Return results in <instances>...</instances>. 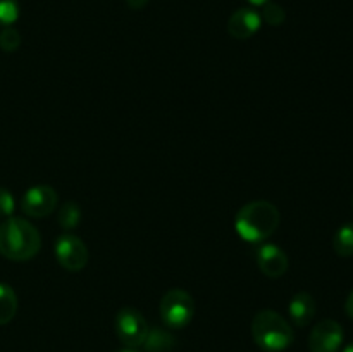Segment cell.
Masks as SVG:
<instances>
[{
	"instance_id": "cell-1",
	"label": "cell",
	"mask_w": 353,
	"mask_h": 352,
	"mask_svg": "<svg viewBox=\"0 0 353 352\" xmlns=\"http://www.w3.org/2000/svg\"><path fill=\"white\" fill-rule=\"evenodd\" d=\"M279 223H281V214L274 204L268 200H252L240 207L236 213L234 230L241 240L261 244L276 233Z\"/></svg>"
},
{
	"instance_id": "cell-2",
	"label": "cell",
	"mask_w": 353,
	"mask_h": 352,
	"mask_svg": "<svg viewBox=\"0 0 353 352\" xmlns=\"http://www.w3.org/2000/svg\"><path fill=\"white\" fill-rule=\"evenodd\" d=\"M40 231L23 217H6L0 223V254L9 261H30L40 252Z\"/></svg>"
},
{
	"instance_id": "cell-3",
	"label": "cell",
	"mask_w": 353,
	"mask_h": 352,
	"mask_svg": "<svg viewBox=\"0 0 353 352\" xmlns=\"http://www.w3.org/2000/svg\"><path fill=\"white\" fill-rule=\"evenodd\" d=\"M252 337L264 352H283L293 344L295 331L278 311L262 309L252 321Z\"/></svg>"
},
{
	"instance_id": "cell-4",
	"label": "cell",
	"mask_w": 353,
	"mask_h": 352,
	"mask_svg": "<svg viewBox=\"0 0 353 352\" xmlns=\"http://www.w3.org/2000/svg\"><path fill=\"white\" fill-rule=\"evenodd\" d=\"M159 313L165 326L179 330L192 323L193 314H195V302L186 290L171 289L162 295Z\"/></svg>"
},
{
	"instance_id": "cell-5",
	"label": "cell",
	"mask_w": 353,
	"mask_h": 352,
	"mask_svg": "<svg viewBox=\"0 0 353 352\" xmlns=\"http://www.w3.org/2000/svg\"><path fill=\"white\" fill-rule=\"evenodd\" d=\"M55 259L69 273H78L86 268L90 259L88 247L78 235L65 231L55 242Z\"/></svg>"
},
{
	"instance_id": "cell-6",
	"label": "cell",
	"mask_w": 353,
	"mask_h": 352,
	"mask_svg": "<svg viewBox=\"0 0 353 352\" xmlns=\"http://www.w3.org/2000/svg\"><path fill=\"white\" fill-rule=\"evenodd\" d=\"M116 333L124 347H141L148 333V324L143 314L134 307L119 309L116 316Z\"/></svg>"
},
{
	"instance_id": "cell-7",
	"label": "cell",
	"mask_w": 353,
	"mask_h": 352,
	"mask_svg": "<svg viewBox=\"0 0 353 352\" xmlns=\"http://www.w3.org/2000/svg\"><path fill=\"white\" fill-rule=\"evenodd\" d=\"M59 195L55 188L48 185H34L24 192L23 199H21V211L26 214L28 217H47L48 214L54 213L57 207Z\"/></svg>"
},
{
	"instance_id": "cell-8",
	"label": "cell",
	"mask_w": 353,
	"mask_h": 352,
	"mask_svg": "<svg viewBox=\"0 0 353 352\" xmlns=\"http://www.w3.org/2000/svg\"><path fill=\"white\" fill-rule=\"evenodd\" d=\"M343 344V328L334 320H323L309 335L310 352H338Z\"/></svg>"
},
{
	"instance_id": "cell-9",
	"label": "cell",
	"mask_w": 353,
	"mask_h": 352,
	"mask_svg": "<svg viewBox=\"0 0 353 352\" xmlns=\"http://www.w3.org/2000/svg\"><path fill=\"white\" fill-rule=\"evenodd\" d=\"M255 257H257L259 269L268 278H281L288 271V255H286V252L279 245L268 244V242L261 244L257 247V252H255Z\"/></svg>"
},
{
	"instance_id": "cell-10",
	"label": "cell",
	"mask_w": 353,
	"mask_h": 352,
	"mask_svg": "<svg viewBox=\"0 0 353 352\" xmlns=\"http://www.w3.org/2000/svg\"><path fill=\"white\" fill-rule=\"evenodd\" d=\"M261 12L252 7H241L231 14L230 21H228V33L236 40H248L261 30Z\"/></svg>"
},
{
	"instance_id": "cell-11",
	"label": "cell",
	"mask_w": 353,
	"mask_h": 352,
	"mask_svg": "<svg viewBox=\"0 0 353 352\" xmlns=\"http://www.w3.org/2000/svg\"><path fill=\"white\" fill-rule=\"evenodd\" d=\"M316 300L310 293L307 292H299L292 297L288 304V314L290 320L296 324V326L303 328L314 320L316 316Z\"/></svg>"
},
{
	"instance_id": "cell-12",
	"label": "cell",
	"mask_w": 353,
	"mask_h": 352,
	"mask_svg": "<svg viewBox=\"0 0 353 352\" xmlns=\"http://www.w3.org/2000/svg\"><path fill=\"white\" fill-rule=\"evenodd\" d=\"M176 340L169 331L162 330V328H148L147 338H145L143 345L147 352H169L174 347Z\"/></svg>"
},
{
	"instance_id": "cell-13",
	"label": "cell",
	"mask_w": 353,
	"mask_h": 352,
	"mask_svg": "<svg viewBox=\"0 0 353 352\" xmlns=\"http://www.w3.org/2000/svg\"><path fill=\"white\" fill-rule=\"evenodd\" d=\"M17 313V295L7 283H0V326L14 320Z\"/></svg>"
},
{
	"instance_id": "cell-14",
	"label": "cell",
	"mask_w": 353,
	"mask_h": 352,
	"mask_svg": "<svg viewBox=\"0 0 353 352\" xmlns=\"http://www.w3.org/2000/svg\"><path fill=\"white\" fill-rule=\"evenodd\" d=\"M333 248L340 257L353 255V223H347L338 228L333 237Z\"/></svg>"
},
{
	"instance_id": "cell-15",
	"label": "cell",
	"mask_w": 353,
	"mask_h": 352,
	"mask_svg": "<svg viewBox=\"0 0 353 352\" xmlns=\"http://www.w3.org/2000/svg\"><path fill=\"white\" fill-rule=\"evenodd\" d=\"M59 224H61L62 230H74L76 226L79 224V221H81V209H79V206L76 202H65L62 204V207L59 209Z\"/></svg>"
},
{
	"instance_id": "cell-16",
	"label": "cell",
	"mask_w": 353,
	"mask_h": 352,
	"mask_svg": "<svg viewBox=\"0 0 353 352\" xmlns=\"http://www.w3.org/2000/svg\"><path fill=\"white\" fill-rule=\"evenodd\" d=\"M261 17L262 21H265V23L271 24V26H279V24L285 23L286 12L279 3L268 2L264 3V9H262Z\"/></svg>"
},
{
	"instance_id": "cell-17",
	"label": "cell",
	"mask_w": 353,
	"mask_h": 352,
	"mask_svg": "<svg viewBox=\"0 0 353 352\" xmlns=\"http://www.w3.org/2000/svg\"><path fill=\"white\" fill-rule=\"evenodd\" d=\"M21 45V35L16 28L6 26L2 31H0V48L7 54H12L19 48Z\"/></svg>"
},
{
	"instance_id": "cell-18",
	"label": "cell",
	"mask_w": 353,
	"mask_h": 352,
	"mask_svg": "<svg viewBox=\"0 0 353 352\" xmlns=\"http://www.w3.org/2000/svg\"><path fill=\"white\" fill-rule=\"evenodd\" d=\"M19 17V3L17 0H0V26H10Z\"/></svg>"
},
{
	"instance_id": "cell-19",
	"label": "cell",
	"mask_w": 353,
	"mask_h": 352,
	"mask_svg": "<svg viewBox=\"0 0 353 352\" xmlns=\"http://www.w3.org/2000/svg\"><path fill=\"white\" fill-rule=\"evenodd\" d=\"M14 209H16V202H14L12 193L7 188L0 186V217H10L12 216Z\"/></svg>"
},
{
	"instance_id": "cell-20",
	"label": "cell",
	"mask_w": 353,
	"mask_h": 352,
	"mask_svg": "<svg viewBox=\"0 0 353 352\" xmlns=\"http://www.w3.org/2000/svg\"><path fill=\"white\" fill-rule=\"evenodd\" d=\"M126 3L131 9H143L148 3V0H126Z\"/></svg>"
},
{
	"instance_id": "cell-21",
	"label": "cell",
	"mask_w": 353,
	"mask_h": 352,
	"mask_svg": "<svg viewBox=\"0 0 353 352\" xmlns=\"http://www.w3.org/2000/svg\"><path fill=\"white\" fill-rule=\"evenodd\" d=\"M345 311H347L348 316L353 320V290L350 292V295L347 297V302H345Z\"/></svg>"
},
{
	"instance_id": "cell-22",
	"label": "cell",
	"mask_w": 353,
	"mask_h": 352,
	"mask_svg": "<svg viewBox=\"0 0 353 352\" xmlns=\"http://www.w3.org/2000/svg\"><path fill=\"white\" fill-rule=\"evenodd\" d=\"M248 3H252V6H264V3H268L269 0H247Z\"/></svg>"
},
{
	"instance_id": "cell-23",
	"label": "cell",
	"mask_w": 353,
	"mask_h": 352,
	"mask_svg": "<svg viewBox=\"0 0 353 352\" xmlns=\"http://www.w3.org/2000/svg\"><path fill=\"white\" fill-rule=\"evenodd\" d=\"M116 352H140L138 349H133V347H124V349H119V351Z\"/></svg>"
},
{
	"instance_id": "cell-24",
	"label": "cell",
	"mask_w": 353,
	"mask_h": 352,
	"mask_svg": "<svg viewBox=\"0 0 353 352\" xmlns=\"http://www.w3.org/2000/svg\"><path fill=\"white\" fill-rule=\"evenodd\" d=\"M343 352H353V342H352V344H348L347 347L343 349Z\"/></svg>"
}]
</instances>
